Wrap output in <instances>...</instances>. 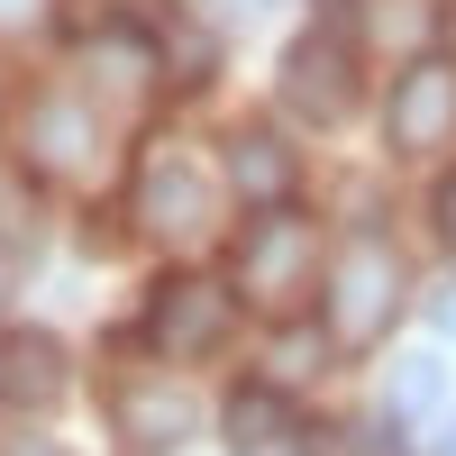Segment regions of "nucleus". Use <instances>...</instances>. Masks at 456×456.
<instances>
[{
	"mask_svg": "<svg viewBox=\"0 0 456 456\" xmlns=\"http://www.w3.org/2000/svg\"><path fill=\"white\" fill-rule=\"evenodd\" d=\"M438 456H456V429H447V447H438Z\"/></svg>",
	"mask_w": 456,
	"mask_h": 456,
	"instance_id": "nucleus-16",
	"label": "nucleus"
},
{
	"mask_svg": "<svg viewBox=\"0 0 456 456\" xmlns=\"http://www.w3.org/2000/svg\"><path fill=\"white\" fill-rule=\"evenodd\" d=\"M228 311H238V292H228L219 274H165L156 292H146V347L174 356V365H192V356H210L228 338Z\"/></svg>",
	"mask_w": 456,
	"mask_h": 456,
	"instance_id": "nucleus-2",
	"label": "nucleus"
},
{
	"mask_svg": "<svg viewBox=\"0 0 456 456\" xmlns=\"http://www.w3.org/2000/svg\"><path fill=\"white\" fill-rule=\"evenodd\" d=\"M19 146H28V165H37V174H83V165L101 156V128H92V110H83V101L46 92V101H28Z\"/></svg>",
	"mask_w": 456,
	"mask_h": 456,
	"instance_id": "nucleus-7",
	"label": "nucleus"
},
{
	"mask_svg": "<svg viewBox=\"0 0 456 456\" xmlns=\"http://www.w3.org/2000/svg\"><path fill=\"white\" fill-rule=\"evenodd\" d=\"M37 19H46V0H0V28H10V37L37 28Z\"/></svg>",
	"mask_w": 456,
	"mask_h": 456,
	"instance_id": "nucleus-14",
	"label": "nucleus"
},
{
	"mask_svg": "<svg viewBox=\"0 0 456 456\" xmlns=\"http://www.w3.org/2000/svg\"><path fill=\"white\" fill-rule=\"evenodd\" d=\"M384 137H393V156H438V146L456 137V64H447V55H420V64L393 83Z\"/></svg>",
	"mask_w": 456,
	"mask_h": 456,
	"instance_id": "nucleus-4",
	"label": "nucleus"
},
{
	"mask_svg": "<svg viewBox=\"0 0 456 456\" xmlns=\"http://www.w3.org/2000/svg\"><path fill=\"white\" fill-rule=\"evenodd\" d=\"M228 183H238L256 210H283L292 183H301V165H292V146L274 128H238V137H228Z\"/></svg>",
	"mask_w": 456,
	"mask_h": 456,
	"instance_id": "nucleus-8",
	"label": "nucleus"
},
{
	"mask_svg": "<svg viewBox=\"0 0 456 456\" xmlns=\"http://www.w3.org/2000/svg\"><path fill=\"white\" fill-rule=\"evenodd\" d=\"M347 456H402V447H384V438H374V447H347Z\"/></svg>",
	"mask_w": 456,
	"mask_h": 456,
	"instance_id": "nucleus-15",
	"label": "nucleus"
},
{
	"mask_svg": "<svg viewBox=\"0 0 456 456\" xmlns=\"http://www.w3.org/2000/svg\"><path fill=\"white\" fill-rule=\"evenodd\" d=\"M320 274V238H311V219L301 210H265L247 228V247H238V292L265 301V311H283V301Z\"/></svg>",
	"mask_w": 456,
	"mask_h": 456,
	"instance_id": "nucleus-3",
	"label": "nucleus"
},
{
	"mask_svg": "<svg viewBox=\"0 0 456 456\" xmlns=\"http://www.w3.org/2000/svg\"><path fill=\"white\" fill-rule=\"evenodd\" d=\"M0 393L28 402V411H46L64 393V347L46 329H10V338H0Z\"/></svg>",
	"mask_w": 456,
	"mask_h": 456,
	"instance_id": "nucleus-9",
	"label": "nucleus"
},
{
	"mask_svg": "<svg viewBox=\"0 0 456 456\" xmlns=\"http://www.w3.org/2000/svg\"><path fill=\"white\" fill-rule=\"evenodd\" d=\"M119 429L137 447H174L183 429H192V402H183V393H128L119 402Z\"/></svg>",
	"mask_w": 456,
	"mask_h": 456,
	"instance_id": "nucleus-11",
	"label": "nucleus"
},
{
	"mask_svg": "<svg viewBox=\"0 0 456 456\" xmlns=\"http://www.w3.org/2000/svg\"><path fill=\"white\" fill-rule=\"evenodd\" d=\"M210 219V174L183 156V146H156V156L137 165V228L146 238H192Z\"/></svg>",
	"mask_w": 456,
	"mask_h": 456,
	"instance_id": "nucleus-6",
	"label": "nucleus"
},
{
	"mask_svg": "<svg viewBox=\"0 0 456 456\" xmlns=\"http://www.w3.org/2000/svg\"><path fill=\"white\" fill-rule=\"evenodd\" d=\"M438 393H447V365H438V356H402L393 384H384V411H393V420H429Z\"/></svg>",
	"mask_w": 456,
	"mask_h": 456,
	"instance_id": "nucleus-12",
	"label": "nucleus"
},
{
	"mask_svg": "<svg viewBox=\"0 0 456 456\" xmlns=\"http://www.w3.org/2000/svg\"><path fill=\"white\" fill-rule=\"evenodd\" d=\"M292 438V393L283 384H238V402H228V447L238 456H274Z\"/></svg>",
	"mask_w": 456,
	"mask_h": 456,
	"instance_id": "nucleus-10",
	"label": "nucleus"
},
{
	"mask_svg": "<svg viewBox=\"0 0 456 456\" xmlns=\"http://www.w3.org/2000/svg\"><path fill=\"white\" fill-rule=\"evenodd\" d=\"M283 101L301 110V119H320V128H338L356 110V46L347 37H301V46L283 55Z\"/></svg>",
	"mask_w": 456,
	"mask_h": 456,
	"instance_id": "nucleus-5",
	"label": "nucleus"
},
{
	"mask_svg": "<svg viewBox=\"0 0 456 456\" xmlns=\"http://www.w3.org/2000/svg\"><path fill=\"white\" fill-rule=\"evenodd\" d=\"M402 292H411V274H402V256L384 238L338 247L329 256V338L338 347H374V338L402 320Z\"/></svg>",
	"mask_w": 456,
	"mask_h": 456,
	"instance_id": "nucleus-1",
	"label": "nucleus"
},
{
	"mask_svg": "<svg viewBox=\"0 0 456 456\" xmlns=\"http://www.w3.org/2000/svg\"><path fill=\"white\" fill-rule=\"evenodd\" d=\"M429 228H438V247H456V174L429 192Z\"/></svg>",
	"mask_w": 456,
	"mask_h": 456,
	"instance_id": "nucleus-13",
	"label": "nucleus"
}]
</instances>
